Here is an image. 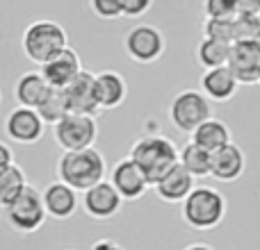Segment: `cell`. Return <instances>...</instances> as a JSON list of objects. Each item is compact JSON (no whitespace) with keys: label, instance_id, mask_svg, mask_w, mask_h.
Here are the masks:
<instances>
[{"label":"cell","instance_id":"obj_1","mask_svg":"<svg viewBox=\"0 0 260 250\" xmlns=\"http://www.w3.org/2000/svg\"><path fill=\"white\" fill-rule=\"evenodd\" d=\"M55 175L59 182L73 187L78 193L87 191L89 187L103 182L108 175V164L101 150L94 146L85 150H67L59 155L55 164Z\"/></svg>","mask_w":260,"mask_h":250},{"label":"cell","instance_id":"obj_2","mask_svg":"<svg viewBox=\"0 0 260 250\" xmlns=\"http://www.w3.org/2000/svg\"><path fill=\"white\" fill-rule=\"evenodd\" d=\"M226 212H229V202L226 196L215 187H194L187 193L183 202H180V216H183L185 225L197 232H208L215 230L224 223Z\"/></svg>","mask_w":260,"mask_h":250},{"label":"cell","instance_id":"obj_3","mask_svg":"<svg viewBox=\"0 0 260 250\" xmlns=\"http://www.w3.org/2000/svg\"><path fill=\"white\" fill-rule=\"evenodd\" d=\"M144 171L151 189L162 175H167L178 164V146L165 134H142L130 146V155Z\"/></svg>","mask_w":260,"mask_h":250},{"label":"cell","instance_id":"obj_4","mask_svg":"<svg viewBox=\"0 0 260 250\" xmlns=\"http://www.w3.org/2000/svg\"><path fill=\"white\" fill-rule=\"evenodd\" d=\"M67 46H69L67 30H64L59 23L50 21V18L32 21L21 34L23 55H25L32 64H37V66L48 62L53 55H57L59 50H64Z\"/></svg>","mask_w":260,"mask_h":250},{"label":"cell","instance_id":"obj_5","mask_svg":"<svg viewBox=\"0 0 260 250\" xmlns=\"http://www.w3.org/2000/svg\"><path fill=\"white\" fill-rule=\"evenodd\" d=\"M5 221L12 230H16L18 234H32L37 230L44 228L46 219V207H44V198H41V191L35 189L32 184H27L23 189V193L3 210Z\"/></svg>","mask_w":260,"mask_h":250},{"label":"cell","instance_id":"obj_6","mask_svg":"<svg viewBox=\"0 0 260 250\" xmlns=\"http://www.w3.org/2000/svg\"><path fill=\"white\" fill-rule=\"evenodd\" d=\"M212 116V105L201 89H183L169 103V121L178 132L189 134Z\"/></svg>","mask_w":260,"mask_h":250},{"label":"cell","instance_id":"obj_7","mask_svg":"<svg viewBox=\"0 0 260 250\" xmlns=\"http://www.w3.org/2000/svg\"><path fill=\"white\" fill-rule=\"evenodd\" d=\"M53 139L62 152L67 150H85V148L96 146L99 139V123L96 116L89 114H76L69 112L53 125Z\"/></svg>","mask_w":260,"mask_h":250},{"label":"cell","instance_id":"obj_8","mask_svg":"<svg viewBox=\"0 0 260 250\" xmlns=\"http://www.w3.org/2000/svg\"><path fill=\"white\" fill-rule=\"evenodd\" d=\"M165 34L155 25L139 23L123 36V50L135 64H155L165 55Z\"/></svg>","mask_w":260,"mask_h":250},{"label":"cell","instance_id":"obj_9","mask_svg":"<svg viewBox=\"0 0 260 250\" xmlns=\"http://www.w3.org/2000/svg\"><path fill=\"white\" fill-rule=\"evenodd\" d=\"M123 198L119 196V191L112 187L110 180H103V182L89 187L87 191H82V210L89 219L99 221V223H105V221H112L114 216L121 212L123 207Z\"/></svg>","mask_w":260,"mask_h":250},{"label":"cell","instance_id":"obj_10","mask_svg":"<svg viewBox=\"0 0 260 250\" xmlns=\"http://www.w3.org/2000/svg\"><path fill=\"white\" fill-rule=\"evenodd\" d=\"M5 134L9 141L18 143V146H32L44 139L46 123L37 109L16 105L5 118Z\"/></svg>","mask_w":260,"mask_h":250},{"label":"cell","instance_id":"obj_11","mask_svg":"<svg viewBox=\"0 0 260 250\" xmlns=\"http://www.w3.org/2000/svg\"><path fill=\"white\" fill-rule=\"evenodd\" d=\"M231 73L235 75V80L244 87H251L260 82V46L256 39L249 41H235L231 44V55L229 64Z\"/></svg>","mask_w":260,"mask_h":250},{"label":"cell","instance_id":"obj_12","mask_svg":"<svg viewBox=\"0 0 260 250\" xmlns=\"http://www.w3.org/2000/svg\"><path fill=\"white\" fill-rule=\"evenodd\" d=\"M110 182L119 191V196L123 200H139L144 193L151 189V182L146 180L144 171L137 166V161L133 157H123L110 171Z\"/></svg>","mask_w":260,"mask_h":250},{"label":"cell","instance_id":"obj_13","mask_svg":"<svg viewBox=\"0 0 260 250\" xmlns=\"http://www.w3.org/2000/svg\"><path fill=\"white\" fill-rule=\"evenodd\" d=\"M247 171V155L235 141H229L226 146L217 148L210 157V178L217 182H235Z\"/></svg>","mask_w":260,"mask_h":250},{"label":"cell","instance_id":"obj_14","mask_svg":"<svg viewBox=\"0 0 260 250\" xmlns=\"http://www.w3.org/2000/svg\"><path fill=\"white\" fill-rule=\"evenodd\" d=\"M39 71L44 73V77L48 80V85L53 87V89H64L69 82H73L82 73L80 55L67 46V48L59 50L57 55H53L48 62L41 64Z\"/></svg>","mask_w":260,"mask_h":250},{"label":"cell","instance_id":"obj_15","mask_svg":"<svg viewBox=\"0 0 260 250\" xmlns=\"http://www.w3.org/2000/svg\"><path fill=\"white\" fill-rule=\"evenodd\" d=\"M62 94H64V100H67L69 112L89 114V116L101 114V107L96 103V94H94V73L82 68L80 75L62 89Z\"/></svg>","mask_w":260,"mask_h":250},{"label":"cell","instance_id":"obj_16","mask_svg":"<svg viewBox=\"0 0 260 250\" xmlns=\"http://www.w3.org/2000/svg\"><path fill=\"white\" fill-rule=\"evenodd\" d=\"M94 94L101 112L119 109L128 98V82L119 71L94 73Z\"/></svg>","mask_w":260,"mask_h":250},{"label":"cell","instance_id":"obj_17","mask_svg":"<svg viewBox=\"0 0 260 250\" xmlns=\"http://www.w3.org/2000/svg\"><path fill=\"white\" fill-rule=\"evenodd\" d=\"M41 198H44L46 214L55 221H69L71 216H76L78 207H80L78 191L69 184L59 182V180L46 184V189L41 191Z\"/></svg>","mask_w":260,"mask_h":250},{"label":"cell","instance_id":"obj_18","mask_svg":"<svg viewBox=\"0 0 260 250\" xmlns=\"http://www.w3.org/2000/svg\"><path fill=\"white\" fill-rule=\"evenodd\" d=\"M194 182H197V178H194L189 171H185V166L176 164L169 173L162 175V178L153 184V189H155L160 200L176 205V202H183L185 198H187V193L197 187Z\"/></svg>","mask_w":260,"mask_h":250},{"label":"cell","instance_id":"obj_19","mask_svg":"<svg viewBox=\"0 0 260 250\" xmlns=\"http://www.w3.org/2000/svg\"><path fill=\"white\" fill-rule=\"evenodd\" d=\"M240 82L231 73L229 66H217L206 68L201 75V91L210 103H229L235 94H238Z\"/></svg>","mask_w":260,"mask_h":250},{"label":"cell","instance_id":"obj_20","mask_svg":"<svg viewBox=\"0 0 260 250\" xmlns=\"http://www.w3.org/2000/svg\"><path fill=\"white\" fill-rule=\"evenodd\" d=\"M53 87L48 85V80L44 77L41 71H27L14 85V100L21 107H32L37 109L46 100V96L50 94Z\"/></svg>","mask_w":260,"mask_h":250},{"label":"cell","instance_id":"obj_21","mask_svg":"<svg viewBox=\"0 0 260 250\" xmlns=\"http://www.w3.org/2000/svg\"><path fill=\"white\" fill-rule=\"evenodd\" d=\"M189 141L197 143V146H201V148H206L208 152H215L217 148H221L229 141H233V137H231L229 125H226L224 121H219V118L210 116L208 121H203L201 125H199L197 130L189 132Z\"/></svg>","mask_w":260,"mask_h":250},{"label":"cell","instance_id":"obj_22","mask_svg":"<svg viewBox=\"0 0 260 250\" xmlns=\"http://www.w3.org/2000/svg\"><path fill=\"white\" fill-rule=\"evenodd\" d=\"M210 157L206 148L197 146V143L187 141L183 148H178V164L185 166V171L194 175V178H208L210 175Z\"/></svg>","mask_w":260,"mask_h":250},{"label":"cell","instance_id":"obj_23","mask_svg":"<svg viewBox=\"0 0 260 250\" xmlns=\"http://www.w3.org/2000/svg\"><path fill=\"white\" fill-rule=\"evenodd\" d=\"M27 175L18 164H12L9 169H5L0 173V210H5L7 205H12L18 196L23 193V189L27 187Z\"/></svg>","mask_w":260,"mask_h":250},{"label":"cell","instance_id":"obj_24","mask_svg":"<svg viewBox=\"0 0 260 250\" xmlns=\"http://www.w3.org/2000/svg\"><path fill=\"white\" fill-rule=\"evenodd\" d=\"M229 55H231V44H226V41H217V39L203 36L201 44L197 46V62L203 71H206V68L226 66V64H229Z\"/></svg>","mask_w":260,"mask_h":250},{"label":"cell","instance_id":"obj_25","mask_svg":"<svg viewBox=\"0 0 260 250\" xmlns=\"http://www.w3.org/2000/svg\"><path fill=\"white\" fill-rule=\"evenodd\" d=\"M39 116L44 118L46 125H55L64 114H69V107H67V100H64V94L62 89H50V94L46 96V100L37 107Z\"/></svg>","mask_w":260,"mask_h":250},{"label":"cell","instance_id":"obj_26","mask_svg":"<svg viewBox=\"0 0 260 250\" xmlns=\"http://www.w3.org/2000/svg\"><path fill=\"white\" fill-rule=\"evenodd\" d=\"M203 36L226 44H235V25L233 18H206L203 21Z\"/></svg>","mask_w":260,"mask_h":250},{"label":"cell","instance_id":"obj_27","mask_svg":"<svg viewBox=\"0 0 260 250\" xmlns=\"http://www.w3.org/2000/svg\"><path fill=\"white\" fill-rule=\"evenodd\" d=\"M235 25V41L256 39L260 32V14H238L233 18Z\"/></svg>","mask_w":260,"mask_h":250},{"label":"cell","instance_id":"obj_28","mask_svg":"<svg viewBox=\"0 0 260 250\" xmlns=\"http://www.w3.org/2000/svg\"><path fill=\"white\" fill-rule=\"evenodd\" d=\"M89 9L101 21H117L123 16L121 0H89Z\"/></svg>","mask_w":260,"mask_h":250},{"label":"cell","instance_id":"obj_29","mask_svg":"<svg viewBox=\"0 0 260 250\" xmlns=\"http://www.w3.org/2000/svg\"><path fill=\"white\" fill-rule=\"evenodd\" d=\"M203 14L206 18H235V0H203Z\"/></svg>","mask_w":260,"mask_h":250},{"label":"cell","instance_id":"obj_30","mask_svg":"<svg viewBox=\"0 0 260 250\" xmlns=\"http://www.w3.org/2000/svg\"><path fill=\"white\" fill-rule=\"evenodd\" d=\"M153 3H155V0H121L123 16H128V18H142L144 14L151 12Z\"/></svg>","mask_w":260,"mask_h":250},{"label":"cell","instance_id":"obj_31","mask_svg":"<svg viewBox=\"0 0 260 250\" xmlns=\"http://www.w3.org/2000/svg\"><path fill=\"white\" fill-rule=\"evenodd\" d=\"M12 164H16V161H14V150L5 141H0V173H3L5 169H9Z\"/></svg>","mask_w":260,"mask_h":250},{"label":"cell","instance_id":"obj_32","mask_svg":"<svg viewBox=\"0 0 260 250\" xmlns=\"http://www.w3.org/2000/svg\"><path fill=\"white\" fill-rule=\"evenodd\" d=\"M238 14H260V0H235Z\"/></svg>","mask_w":260,"mask_h":250},{"label":"cell","instance_id":"obj_33","mask_svg":"<svg viewBox=\"0 0 260 250\" xmlns=\"http://www.w3.org/2000/svg\"><path fill=\"white\" fill-rule=\"evenodd\" d=\"M89 250H126L119 241H114V239H99V241L91 243Z\"/></svg>","mask_w":260,"mask_h":250},{"label":"cell","instance_id":"obj_34","mask_svg":"<svg viewBox=\"0 0 260 250\" xmlns=\"http://www.w3.org/2000/svg\"><path fill=\"white\" fill-rule=\"evenodd\" d=\"M183 250H215V248L208 246V243H189V246H185Z\"/></svg>","mask_w":260,"mask_h":250},{"label":"cell","instance_id":"obj_35","mask_svg":"<svg viewBox=\"0 0 260 250\" xmlns=\"http://www.w3.org/2000/svg\"><path fill=\"white\" fill-rule=\"evenodd\" d=\"M256 44L260 46V32H258V36H256Z\"/></svg>","mask_w":260,"mask_h":250},{"label":"cell","instance_id":"obj_36","mask_svg":"<svg viewBox=\"0 0 260 250\" xmlns=\"http://www.w3.org/2000/svg\"><path fill=\"white\" fill-rule=\"evenodd\" d=\"M64 250H76V248H64Z\"/></svg>","mask_w":260,"mask_h":250},{"label":"cell","instance_id":"obj_37","mask_svg":"<svg viewBox=\"0 0 260 250\" xmlns=\"http://www.w3.org/2000/svg\"><path fill=\"white\" fill-rule=\"evenodd\" d=\"M0 103H3V94H0Z\"/></svg>","mask_w":260,"mask_h":250},{"label":"cell","instance_id":"obj_38","mask_svg":"<svg viewBox=\"0 0 260 250\" xmlns=\"http://www.w3.org/2000/svg\"><path fill=\"white\" fill-rule=\"evenodd\" d=\"M258 85H260V82H258Z\"/></svg>","mask_w":260,"mask_h":250}]
</instances>
